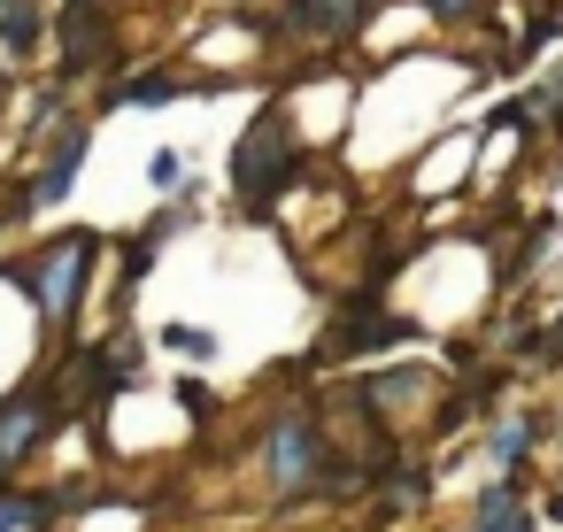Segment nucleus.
I'll use <instances>...</instances> for the list:
<instances>
[{"mask_svg":"<svg viewBox=\"0 0 563 532\" xmlns=\"http://www.w3.org/2000/svg\"><path fill=\"white\" fill-rule=\"evenodd\" d=\"M301 170H309V163H301V155H294V140H286V117H278V109H263V124L247 132V147L232 155V186L263 201V193L294 186Z\"/></svg>","mask_w":563,"mask_h":532,"instance_id":"obj_1","label":"nucleus"},{"mask_svg":"<svg viewBox=\"0 0 563 532\" xmlns=\"http://www.w3.org/2000/svg\"><path fill=\"white\" fill-rule=\"evenodd\" d=\"M93 232H63V240H47V263L32 270V293H40V309L63 324L70 309H78V278H86V263H93Z\"/></svg>","mask_w":563,"mask_h":532,"instance_id":"obj_2","label":"nucleus"},{"mask_svg":"<svg viewBox=\"0 0 563 532\" xmlns=\"http://www.w3.org/2000/svg\"><path fill=\"white\" fill-rule=\"evenodd\" d=\"M63 78H86L101 63V32H109V0H70L63 9Z\"/></svg>","mask_w":563,"mask_h":532,"instance_id":"obj_3","label":"nucleus"},{"mask_svg":"<svg viewBox=\"0 0 563 532\" xmlns=\"http://www.w3.org/2000/svg\"><path fill=\"white\" fill-rule=\"evenodd\" d=\"M271 486L278 494H309L317 486V424H278L271 432Z\"/></svg>","mask_w":563,"mask_h":532,"instance_id":"obj_4","label":"nucleus"},{"mask_svg":"<svg viewBox=\"0 0 563 532\" xmlns=\"http://www.w3.org/2000/svg\"><path fill=\"white\" fill-rule=\"evenodd\" d=\"M40 432H47V409H40V394H16L9 409H0V470H16V463L40 447Z\"/></svg>","mask_w":563,"mask_h":532,"instance_id":"obj_5","label":"nucleus"},{"mask_svg":"<svg viewBox=\"0 0 563 532\" xmlns=\"http://www.w3.org/2000/svg\"><path fill=\"white\" fill-rule=\"evenodd\" d=\"M78 163H86V124H63V140H55V155H47V170H40L32 201H63V193H70V178H78Z\"/></svg>","mask_w":563,"mask_h":532,"instance_id":"obj_6","label":"nucleus"},{"mask_svg":"<svg viewBox=\"0 0 563 532\" xmlns=\"http://www.w3.org/2000/svg\"><path fill=\"white\" fill-rule=\"evenodd\" d=\"M301 32H355L371 24V0H301V9H286Z\"/></svg>","mask_w":563,"mask_h":532,"instance_id":"obj_7","label":"nucleus"},{"mask_svg":"<svg viewBox=\"0 0 563 532\" xmlns=\"http://www.w3.org/2000/svg\"><path fill=\"white\" fill-rule=\"evenodd\" d=\"M471 532H532V517H525L517 486H486V494H478V524H471Z\"/></svg>","mask_w":563,"mask_h":532,"instance_id":"obj_8","label":"nucleus"},{"mask_svg":"<svg viewBox=\"0 0 563 532\" xmlns=\"http://www.w3.org/2000/svg\"><path fill=\"white\" fill-rule=\"evenodd\" d=\"M186 86L170 78V70H147V78H132V86H117L109 101H140V109H155V101H178Z\"/></svg>","mask_w":563,"mask_h":532,"instance_id":"obj_9","label":"nucleus"},{"mask_svg":"<svg viewBox=\"0 0 563 532\" xmlns=\"http://www.w3.org/2000/svg\"><path fill=\"white\" fill-rule=\"evenodd\" d=\"M525 447H532V424H525V417H501V424H494V440H486V455H494L501 470H509V463H525Z\"/></svg>","mask_w":563,"mask_h":532,"instance_id":"obj_10","label":"nucleus"},{"mask_svg":"<svg viewBox=\"0 0 563 532\" xmlns=\"http://www.w3.org/2000/svg\"><path fill=\"white\" fill-rule=\"evenodd\" d=\"M40 517H47L40 494H9V501H0V532H24V524H40Z\"/></svg>","mask_w":563,"mask_h":532,"instance_id":"obj_11","label":"nucleus"},{"mask_svg":"<svg viewBox=\"0 0 563 532\" xmlns=\"http://www.w3.org/2000/svg\"><path fill=\"white\" fill-rule=\"evenodd\" d=\"M409 501H424V470H401L394 478V509H409Z\"/></svg>","mask_w":563,"mask_h":532,"instance_id":"obj_12","label":"nucleus"},{"mask_svg":"<svg viewBox=\"0 0 563 532\" xmlns=\"http://www.w3.org/2000/svg\"><path fill=\"white\" fill-rule=\"evenodd\" d=\"M155 186H163V193L186 186V163H178V155H155Z\"/></svg>","mask_w":563,"mask_h":532,"instance_id":"obj_13","label":"nucleus"},{"mask_svg":"<svg viewBox=\"0 0 563 532\" xmlns=\"http://www.w3.org/2000/svg\"><path fill=\"white\" fill-rule=\"evenodd\" d=\"M424 9H432L440 24H463V16H471V0H424Z\"/></svg>","mask_w":563,"mask_h":532,"instance_id":"obj_14","label":"nucleus"},{"mask_svg":"<svg viewBox=\"0 0 563 532\" xmlns=\"http://www.w3.org/2000/svg\"><path fill=\"white\" fill-rule=\"evenodd\" d=\"M548 347H563V324H555V340H548Z\"/></svg>","mask_w":563,"mask_h":532,"instance_id":"obj_15","label":"nucleus"}]
</instances>
